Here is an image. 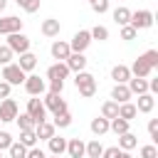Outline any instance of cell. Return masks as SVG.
Masks as SVG:
<instances>
[{
  "label": "cell",
  "instance_id": "obj_10",
  "mask_svg": "<svg viewBox=\"0 0 158 158\" xmlns=\"http://www.w3.org/2000/svg\"><path fill=\"white\" fill-rule=\"evenodd\" d=\"M17 118V104L12 99L0 101V121H15Z\"/></svg>",
  "mask_w": 158,
  "mask_h": 158
},
{
  "label": "cell",
  "instance_id": "obj_37",
  "mask_svg": "<svg viewBox=\"0 0 158 158\" xmlns=\"http://www.w3.org/2000/svg\"><path fill=\"white\" fill-rule=\"evenodd\" d=\"M0 64H12V49L7 44H0Z\"/></svg>",
  "mask_w": 158,
  "mask_h": 158
},
{
  "label": "cell",
  "instance_id": "obj_48",
  "mask_svg": "<svg viewBox=\"0 0 158 158\" xmlns=\"http://www.w3.org/2000/svg\"><path fill=\"white\" fill-rule=\"evenodd\" d=\"M5 5H7V0H0V12L5 10Z\"/></svg>",
  "mask_w": 158,
  "mask_h": 158
},
{
  "label": "cell",
  "instance_id": "obj_32",
  "mask_svg": "<svg viewBox=\"0 0 158 158\" xmlns=\"http://www.w3.org/2000/svg\"><path fill=\"white\" fill-rule=\"evenodd\" d=\"M141 59H143L151 69H156V67H158V49H146V52L141 54Z\"/></svg>",
  "mask_w": 158,
  "mask_h": 158
},
{
  "label": "cell",
  "instance_id": "obj_43",
  "mask_svg": "<svg viewBox=\"0 0 158 158\" xmlns=\"http://www.w3.org/2000/svg\"><path fill=\"white\" fill-rule=\"evenodd\" d=\"M62 89H64V81L52 79V81H49V91H47V94H62Z\"/></svg>",
  "mask_w": 158,
  "mask_h": 158
},
{
  "label": "cell",
  "instance_id": "obj_8",
  "mask_svg": "<svg viewBox=\"0 0 158 158\" xmlns=\"http://www.w3.org/2000/svg\"><path fill=\"white\" fill-rule=\"evenodd\" d=\"M12 32H22V20L15 15L0 17V35H12Z\"/></svg>",
  "mask_w": 158,
  "mask_h": 158
},
{
  "label": "cell",
  "instance_id": "obj_13",
  "mask_svg": "<svg viewBox=\"0 0 158 158\" xmlns=\"http://www.w3.org/2000/svg\"><path fill=\"white\" fill-rule=\"evenodd\" d=\"M69 77V69H67V64L64 62H57V64H52L49 69H47V79L52 81V79H59V81H64Z\"/></svg>",
  "mask_w": 158,
  "mask_h": 158
},
{
  "label": "cell",
  "instance_id": "obj_53",
  "mask_svg": "<svg viewBox=\"0 0 158 158\" xmlns=\"http://www.w3.org/2000/svg\"><path fill=\"white\" fill-rule=\"evenodd\" d=\"M89 2H91V0H89Z\"/></svg>",
  "mask_w": 158,
  "mask_h": 158
},
{
  "label": "cell",
  "instance_id": "obj_14",
  "mask_svg": "<svg viewBox=\"0 0 158 158\" xmlns=\"http://www.w3.org/2000/svg\"><path fill=\"white\" fill-rule=\"evenodd\" d=\"M111 79H114L116 84H128V79H131V69H128L126 64H116V67L111 69Z\"/></svg>",
  "mask_w": 158,
  "mask_h": 158
},
{
  "label": "cell",
  "instance_id": "obj_21",
  "mask_svg": "<svg viewBox=\"0 0 158 158\" xmlns=\"http://www.w3.org/2000/svg\"><path fill=\"white\" fill-rule=\"evenodd\" d=\"M59 30H62V25H59V20H54V17H49V20L42 22V35H44V37H57Z\"/></svg>",
  "mask_w": 158,
  "mask_h": 158
},
{
  "label": "cell",
  "instance_id": "obj_5",
  "mask_svg": "<svg viewBox=\"0 0 158 158\" xmlns=\"http://www.w3.org/2000/svg\"><path fill=\"white\" fill-rule=\"evenodd\" d=\"M25 114H30L35 123H42V121H47V109H44V104H42L37 96H32V99L27 101V111H25Z\"/></svg>",
  "mask_w": 158,
  "mask_h": 158
},
{
  "label": "cell",
  "instance_id": "obj_50",
  "mask_svg": "<svg viewBox=\"0 0 158 158\" xmlns=\"http://www.w3.org/2000/svg\"><path fill=\"white\" fill-rule=\"evenodd\" d=\"M0 158H2V151H0Z\"/></svg>",
  "mask_w": 158,
  "mask_h": 158
},
{
  "label": "cell",
  "instance_id": "obj_39",
  "mask_svg": "<svg viewBox=\"0 0 158 158\" xmlns=\"http://www.w3.org/2000/svg\"><path fill=\"white\" fill-rule=\"evenodd\" d=\"M141 158H158V148H156L153 143L143 146V148H141Z\"/></svg>",
  "mask_w": 158,
  "mask_h": 158
},
{
  "label": "cell",
  "instance_id": "obj_23",
  "mask_svg": "<svg viewBox=\"0 0 158 158\" xmlns=\"http://www.w3.org/2000/svg\"><path fill=\"white\" fill-rule=\"evenodd\" d=\"M136 146H138V138H136V136H133L131 131H128V133H121V136H118V148H121V151H133Z\"/></svg>",
  "mask_w": 158,
  "mask_h": 158
},
{
  "label": "cell",
  "instance_id": "obj_1",
  "mask_svg": "<svg viewBox=\"0 0 158 158\" xmlns=\"http://www.w3.org/2000/svg\"><path fill=\"white\" fill-rule=\"evenodd\" d=\"M74 84H77V89H79V94H81L84 99H91V96L96 94V79H94L89 72H77Z\"/></svg>",
  "mask_w": 158,
  "mask_h": 158
},
{
  "label": "cell",
  "instance_id": "obj_47",
  "mask_svg": "<svg viewBox=\"0 0 158 158\" xmlns=\"http://www.w3.org/2000/svg\"><path fill=\"white\" fill-rule=\"evenodd\" d=\"M148 91H153V94L158 91V79H151V81H148Z\"/></svg>",
  "mask_w": 158,
  "mask_h": 158
},
{
  "label": "cell",
  "instance_id": "obj_2",
  "mask_svg": "<svg viewBox=\"0 0 158 158\" xmlns=\"http://www.w3.org/2000/svg\"><path fill=\"white\" fill-rule=\"evenodd\" d=\"M2 79H5L10 86H20V84H25L27 74H25L17 64H5V67H2Z\"/></svg>",
  "mask_w": 158,
  "mask_h": 158
},
{
  "label": "cell",
  "instance_id": "obj_41",
  "mask_svg": "<svg viewBox=\"0 0 158 158\" xmlns=\"http://www.w3.org/2000/svg\"><path fill=\"white\" fill-rule=\"evenodd\" d=\"M12 146V136L7 133V131H0V151H5V148H10Z\"/></svg>",
  "mask_w": 158,
  "mask_h": 158
},
{
  "label": "cell",
  "instance_id": "obj_22",
  "mask_svg": "<svg viewBox=\"0 0 158 158\" xmlns=\"http://www.w3.org/2000/svg\"><path fill=\"white\" fill-rule=\"evenodd\" d=\"M35 136H37V138H44V141H49V138L54 136V123H49V121H42V123H37V126H35Z\"/></svg>",
  "mask_w": 158,
  "mask_h": 158
},
{
  "label": "cell",
  "instance_id": "obj_27",
  "mask_svg": "<svg viewBox=\"0 0 158 158\" xmlns=\"http://www.w3.org/2000/svg\"><path fill=\"white\" fill-rule=\"evenodd\" d=\"M118 116V104L116 101H104V106H101V118H116Z\"/></svg>",
  "mask_w": 158,
  "mask_h": 158
},
{
  "label": "cell",
  "instance_id": "obj_30",
  "mask_svg": "<svg viewBox=\"0 0 158 158\" xmlns=\"http://www.w3.org/2000/svg\"><path fill=\"white\" fill-rule=\"evenodd\" d=\"M15 121H17L20 131H32V128L37 126V123L32 121V116H30V114H17V118H15Z\"/></svg>",
  "mask_w": 158,
  "mask_h": 158
},
{
  "label": "cell",
  "instance_id": "obj_24",
  "mask_svg": "<svg viewBox=\"0 0 158 158\" xmlns=\"http://www.w3.org/2000/svg\"><path fill=\"white\" fill-rule=\"evenodd\" d=\"M101 153H104V146L99 143V138L84 143V156H89V158H101Z\"/></svg>",
  "mask_w": 158,
  "mask_h": 158
},
{
  "label": "cell",
  "instance_id": "obj_34",
  "mask_svg": "<svg viewBox=\"0 0 158 158\" xmlns=\"http://www.w3.org/2000/svg\"><path fill=\"white\" fill-rule=\"evenodd\" d=\"M72 123V114L69 111H64V114H57L54 116V128H67Z\"/></svg>",
  "mask_w": 158,
  "mask_h": 158
},
{
  "label": "cell",
  "instance_id": "obj_9",
  "mask_svg": "<svg viewBox=\"0 0 158 158\" xmlns=\"http://www.w3.org/2000/svg\"><path fill=\"white\" fill-rule=\"evenodd\" d=\"M44 89H47V84H44V79H40L37 74H30V77L25 79V91H27L30 96H40Z\"/></svg>",
  "mask_w": 158,
  "mask_h": 158
},
{
  "label": "cell",
  "instance_id": "obj_31",
  "mask_svg": "<svg viewBox=\"0 0 158 158\" xmlns=\"http://www.w3.org/2000/svg\"><path fill=\"white\" fill-rule=\"evenodd\" d=\"M20 143H22L25 148H35V143H37L35 128H32V131H20Z\"/></svg>",
  "mask_w": 158,
  "mask_h": 158
},
{
  "label": "cell",
  "instance_id": "obj_12",
  "mask_svg": "<svg viewBox=\"0 0 158 158\" xmlns=\"http://www.w3.org/2000/svg\"><path fill=\"white\" fill-rule=\"evenodd\" d=\"M64 64H67L69 72H84V67H86V57L79 54V52H72V54L64 59Z\"/></svg>",
  "mask_w": 158,
  "mask_h": 158
},
{
  "label": "cell",
  "instance_id": "obj_11",
  "mask_svg": "<svg viewBox=\"0 0 158 158\" xmlns=\"http://www.w3.org/2000/svg\"><path fill=\"white\" fill-rule=\"evenodd\" d=\"M49 52H52V57L57 59V62H64L69 54H72V49H69V42H62V40H57V42H52V47H49Z\"/></svg>",
  "mask_w": 158,
  "mask_h": 158
},
{
  "label": "cell",
  "instance_id": "obj_35",
  "mask_svg": "<svg viewBox=\"0 0 158 158\" xmlns=\"http://www.w3.org/2000/svg\"><path fill=\"white\" fill-rule=\"evenodd\" d=\"M89 35H91V40H99V42L109 40V30H106V27H101V25H96L94 30H89Z\"/></svg>",
  "mask_w": 158,
  "mask_h": 158
},
{
  "label": "cell",
  "instance_id": "obj_26",
  "mask_svg": "<svg viewBox=\"0 0 158 158\" xmlns=\"http://www.w3.org/2000/svg\"><path fill=\"white\" fill-rule=\"evenodd\" d=\"M128 20H131V10L123 7V5H118V7L114 10V22L123 27V25H128Z\"/></svg>",
  "mask_w": 158,
  "mask_h": 158
},
{
  "label": "cell",
  "instance_id": "obj_46",
  "mask_svg": "<svg viewBox=\"0 0 158 158\" xmlns=\"http://www.w3.org/2000/svg\"><path fill=\"white\" fill-rule=\"evenodd\" d=\"M10 89L12 86L7 81H0V99H10Z\"/></svg>",
  "mask_w": 158,
  "mask_h": 158
},
{
  "label": "cell",
  "instance_id": "obj_18",
  "mask_svg": "<svg viewBox=\"0 0 158 158\" xmlns=\"http://www.w3.org/2000/svg\"><path fill=\"white\" fill-rule=\"evenodd\" d=\"M153 106H156V99H153V94L148 91V94H141V96H138L136 111H141V114H151V111H153Z\"/></svg>",
  "mask_w": 158,
  "mask_h": 158
},
{
  "label": "cell",
  "instance_id": "obj_44",
  "mask_svg": "<svg viewBox=\"0 0 158 158\" xmlns=\"http://www.w3.org/2000/svg\"><path fill=\"white\" fill-rule=\"evenodd\" d=\"M148 133H151L153 141H158V118H151L148 121Z\"/></svg>",
  "mask_w": 158,
  "mask_h": 158
},
{
  "label": "cell",
  "instance_id": "obj_6",
  "mask_svg": "<svg viewBox=\"0 0 158 158\" xmlns=\"http://www.w3.org/2000/svg\"><path fill=\"white\" fill-rule=\"evenodd\" d=\"M89 44H91V35H89V30H79V32L72 37V42H69V49L84 54V49H86Z\"/></svg>",
  "mask_w": 158,
  "mask_h": 158
},
{
  "label": "cell",
  "instance_id": "obj_45",
  "mask_svg": "<svg viewBox=\"0 0 158 158\" xmlns=\"http://www.w3.org/2000/svg\"><path fill=\"white\" fill-rule=\"evenodd\" d=\"M27 158H47L42 148H27Z\"/></svg>",
  "mask_w": 158,
  "mask_h": 158
},
{
  "label": "cell",
  "instance_id": "obj_17",
  "mask_svg": "<svg viewBox=\"0 0 158 158\" xmlns=\"http://www.w3.org/2000/svg\"><path fill=\"white\" fill-rule=\"evenodd\" d=\"M15 64H17V67H20V69L27 74V72H32V69L37 67V57H35L32 52H25V54H20V59H17Z\"/></svg>",
  "mask_w": 158,
  "mask_h": 158
},
{
  "label": "cell",
  "instance_id": "obj_25",
  "mask_svg": "<svg viewBox=\"0 0 158 158\" xmlns=\"http://www.w3.org/2000/svg\"><path fill=\"white\" fill-rule=\"evenodd\" d=\"M136 104H131V101H126V104H118V118H123V121H131V118H136Z\"/></svg>",
  "mask_w": 158,
  "mask_h": 158
},
{
  "label": "cell",
  "instance_id": "obj_40",
  "mask_svg": "<svg viewBox=\"0 0 158 158\" xmlns=\"http://www.w3.org/2000/svg\"><path fill=\"white\" fill-rule=\"evenodd\" d=\"M136 35H138V32H136L131 25H123V27H121V40H136Z\"/></svg>",
  "mask_w": 158,
  "mask_h": 158
},
{
  "label": "cell",
  "instance_id": "obj_28",
  "mask_svg": "<svg viewBox=\"0 0 158 158\" xmlns=\"http://www.w3.org/2000/svg\"><path fill=\"white\" fill-rule=\"evenodd\" d=\"M106 131H109V118H101V116L91 118V133H96V136H104Z\"/></svg>",
  "mask_w": 158,
  "mask_h": 158
},
{
  "label": "cell",
  "instance_id": "obj_20",
  "mask_svg": "<svg viewBox=\"0 0 158 158\" xmlns=\"http://www.w3.org/2000/svg\"><path fill=\"white\" fill-rule=\"evenodd\" d=\"M126 86H128L131 94H138V96H141V94H148V79H136V77H131Z\"/></svg>",
  "mask_w": 158,
  "mask_h": 158
},
{
  "label": "cell",
  "instance_id": "obj_49",
  "mask_svg": "<svg viewBox=\"0 0 158 158\" xmlns=\"http://www.w3.org/2000/svg\"><path fill=\"white\" fill-rule=\"evenodd\" d=\"M52 158H62V156H52Z\"/></svg>",
  "mask_w": 158,
  "mask_h": 158
},
{
  "label": "cell",
  "instance_id": "obj_29",
  "mask_svg": "<svg viewBox=\"0 0 158 158\" xmlns=\"http://www.w3.org/2000/svg\"><path fill=\"white\" fill-rule=\"evenodd\" d=\"M109 131H114L116 136H121V133H128V121H123V118H111L109 121Z\"/></svg>",
  "mask_w": 158,
  "mask_h": 158
},
{
  "label": "cell",
  "instance_id": "obj_36",
  "mask_svg": "<svg viewBox=\"0 0 158 158\" xmlns=\"http://www.w3.org/2000/svg\"><path fill=\"white\" fill-rule=\"evenodd\" d=\"M25 12H37L40 10V0H15Z\"/></svg>",
  "mask_w": 158,
  "mask_h": 158
},
{
  "label": "cell",
  "instance_id": "obj_38",
  "mask_svg": "<svg viewBox=\"0 0 158 158\" xmlns=\"http://www.w3.org/2000/svg\"><path fill=\"white\" fill-rule=\"evenodd\" d=\"M91 10L99 12V15H104L109 10V0H91Z\"/></svg>",
  "mask_w": 158,
  "mask_h": 158
},
{
  "label": "cell",
  "instance_id": "obj_7",
  "mask_svg": "<svg viewBox=\"0 0 158 158\" xmlns=\"http://www.w3.org/2000/svg\"><path fill=\"white\" fill-rule=\"evenodd\" d=\"M42 104H44V109H49V111H52L54 116H57V114H64V111H67V101L62 99V94H47Z\"/></svg>",
  "mask_w": 158,
  "mask_h": 158
},
{
  "label": "cell",
  "instance_id": "obj_19",
  "mask_svg": "<svg viewBox=\"0 0 158 158\" xmlns=\"http://www.w3.org/2000/svg\"><path fill=\"white\" fill-rule=\"evenodd\" d=\"M67 153H69V158H84V141L81 138H69L67 141Z\"/></svg>",
  "mask_w": 158,
  "mask_h": 158
},
{
  "label": "cell",
  "instance_id": "obj_51",
  "mask_svg": "<svg viewBox=\"0 0 158 158\" xmlns=\"http://www.w3.org/2000/svg\"><path fill=\"white\" fill-rule=\"evenodd\" d=\"M0 123H2V121H0Z\"/></svg>",
  "mask_w": 158,
  "mask_h": 158
},
{
  "label": "cell",
  "instance_id": "obj_15",
  "mask_svg": "<svg viewBox=\"0 0 158 158\" xmlns=\"http://www.w3.org/2000/svg\"><path fill=\"white\" fill-rule=\"evenodd\" d=\"M131 96H133V94L128 91L126 84H116V86L111 89V101H116V104H126Z\"/></svg>",
  "mask_w": 158,
  "mask_h": 158
},
{
  "label": "cell",
  "instance_id": "obj_33",
  "mask_svg": "<svg viewBox=\"0 0 158 158\" xmlns=\"http://www.w3.org/2000/svg\"><path fill=\"white\" fill-rule=\"evenodd\" d=\"M7 153H10V158H27V148H25L22 143H15V141H12V146L7 148Z\"/></svg>",
  "mask_w": 158,
  "mask_h": 158
},
{
  "label": "cell",
  "instance_id": "obj_4",
  "mask_svg": "<svg viewBox=\"0 0 158 158\" xmlns=\"http://www.w3.org/2000/svg\"><path fill=\"white\" fill-rule=\"evenodd\" d=\"M7 47L12 49V54L15 52L25 54V52H30V37L22 35V32H12V35H7Z\"/></svg>",
  "mask_w": 158,
  "mask_h": 158
},
{
  "label": "cell",
  "instance_id": "obj_16",
  "mask_svg": "<svg viewBox=\"0 0 158 158\" xmlns=\"http://www.w3.org/2000/svg\"><path fill=\"white\" fill-rule=\"evenodd\" d=\"M47 146H49V153H52V156H62V153H67V138H62V136H57V133L47 141Z\"/></svg>",
  "mask_w": 158,
  "mask_h": 158
},
{
  "label": "cell",
  "instance_id": "obj_3",
  "mask_svg": "<svg viewBox=\"0 0 158 158\" xmlns=\"http://www.w3.org/2000/svg\"><path fill=\"white\" fill-rule=\"evenodd\" d=\"M128 25H131L136 32H138V30H148V27L153 25V12H151V10H138V12H131Z\"/></svg>",
  "mask_w": 158,
  "mask_h": 158
},
{
  "label": "cell",
  "instance_id": "obj_42",
  "mask_svg": "<svg viewBox=\"0 0 158 158\" xmlns=\"http://www.w3.org/2000/svg\"><path fill=\"white\" fill-rule=\"evenodd\" d=\"M101 158H121V148L118 146H111V148H104Z\"/></svg>",
  "mask_w": 158,
  "mask_h": 158
},
{
  "label": "cell",
  "instance_id": "obj_52",
  "mask_svg": "<svg viewBox=\"0 0 158 158\" xmlns=\"http://www.w3.org/2000/svg\"><path fill=\"white\" fill-rule=\"evenodd\" d=\"M109 2H111V0H109Z\"/></svg>",
  "mask_w": 158,
  "mask_h": 158
}]
</instances>
